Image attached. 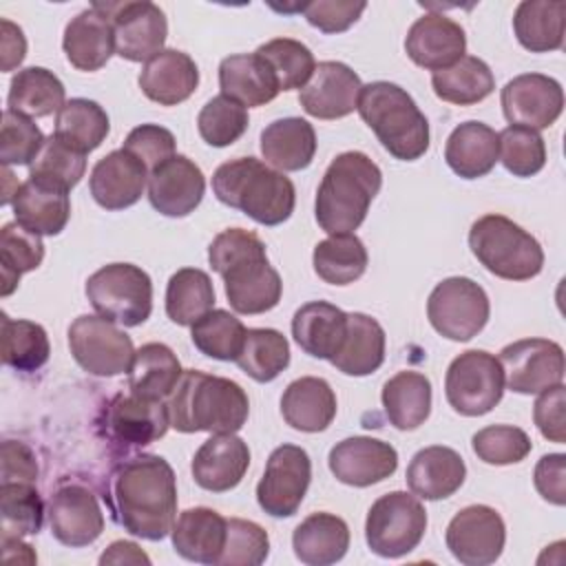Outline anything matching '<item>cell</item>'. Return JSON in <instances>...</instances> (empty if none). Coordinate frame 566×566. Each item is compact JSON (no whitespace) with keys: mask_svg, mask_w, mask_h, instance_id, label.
Segmentation results:
<instances>
[{"mask_svg":"<svg viewBox=\"0 0 566 566\" xmlns=\"http://www.w3.org/2000/svg\"><path fill=\"white\" fill-rule=\"evenodd\" d=\"M53 537L71 548L93 544L104 531V513L95 493L77 482L55 489L46 504Z\"/></svg>","mask_w":566,"mask_h":566,"instance_id":"obj_19","label":"cell"},{"mask_svg":"<svg viewBox=\"0 0 566 566\" xmlns=\"http://www.w3.org/2000/svg\"><path fill=\"white\" fill-rule=\"evenodd\" d=\"M345 332L347 312L327 301H310L301 305L292 318L294 340L314 358L332 360L343 345Z\"/></svg>","mask_w":566,"mask_h":566,"instance_id":"obj_32","label":"cell"},{"mask_svg":"<svg viewBox=\"0 0 566 566\" xmlns=\"http://www.w3.org/2000/svg\"><path fill=\"white\" fill-rule=\"evenodd\" d=\"M148 175V168L135 155L119 148L93 166L88 188L104 210H124L142 199Z\"/></svg>","mask_w":566,"mask_h":566,"instance_id":"obj_23","label":"cell"},{"mask_svg":"<svg viewBox=\"0 0 566 566\" xmlns=\"http://www.w3.org/2000/svg\"><path fill=\"white\" fill-rule=\"evenodd\" d=\"M210 268L223 279L228 303L239 314H263L279 305L283 283L252 230L228 228L208 248Z\"/></svg>","mask_w":566,"mask_h":566,"instance_id":"obj_2","label":"cell"},{"mask_svg":"<svg viewBox=\"0 0 566 566\" xmlns=\"http://www.w3.org/2000/svg\"><path fill=\"white\" fill-rule=\"evenodd\" d=\"M292 548L307 566L336 564L349 548V526L334 513H312L294 528Z\"/></svg>","mask_w":566,"mask_h":566,"instance_id":"obj_35","label":"cell"},{"mask_svg":"<svg viewBox=\"0 0 566 566\" xmlns=\"http://www.w3.org/2000/svg\"><path fill=\"white\" fill-rule=\"evenodd\" d=\"M199 84L195 60L177 49H164L148 60L139 73V88L159 106H177L186 102Z\"/></svg>","mask_w":566,"mask_h":566,"instance_id":"obj_28","label":"cell"},{"mask_svg":"<svg viewBox=\"0 0 566 566\" xmlns=\"http://www.w3.org/2000/svg\"><path fill=\"white\" fill-rule=\"evenodd\" d=\"M382 186L378 164L360 150H347L327 166L314 201V214L327 234L354 232Z\"/></svg>","mask_w":566,"mask_h":566,"instance_id":"obj_4","label":"cell"},{"mask_svg":"<svg viewBox=\"0 0 566 566\" xmlns=\"http://www.w3.org/2000/svg\"><path fill=\"white\" fill-rule=\"evenodd\" d=\"M367 9V2L358 0H314L305 2V20L323 33H343L347 31L360 13Z\"/></svg>","mask_w":566,"mask_h":566,"instance_id":"obj_59","label":"cell"},{"mask_svg":"<svg viewBox=\"0 0 566 566\" xmlns=\"http://www.w3.org/2000/svg\"><path fill=\"white\" fill-rule=\"evenodd\" d=\"M345 376H369L385 363V329L363 314H347V332L338 354L329 360Z\"/></svg>","mask_w":566,"mask_h":566,"instance_id":"obj_37","label":"cell"},{"mask_svg":"<svg viewBox=\"0 0 566 566\" xmlns=\"http://www.w3.org/2000/svg\"><path fill=\"white\" fill-rule=\"evenodd\" d=\"M66 91L60 77L44 66H27L18 71L9 84L7 104L27 117H49L60 113Z\"/></svg>","mask_w":566,"mask_h":566,"instance_id":"obj_41","label":"cell"},{"mask_svg":"<svg viewBox=\"0 0 566 566\" xmlns=\"http://www.w3.org/2000/svg\"><path fill=\"white\" fill-rule=\"evenodd\" d=\"M334 478L349 486H371L398 469V451L378 438L354 436L336 442L327 455Z\"/></svg>","mask_w":566,"mask_h":566,"instance_id":"obj_20","label":"cell"},{"mask_svg":"<svg viewBox=\"0 0 566 566\" xmlns=\"http://www.w3.org/2000/svg\"><path fill=\"white\" fill-rule=\"evenodd\" d=\"M93 310L124 327H137L153 312V281L133 263H108L86 279Z\"/></svg>","mask_w":566,"mask_h":566,"instance_id":"obj_8","label":"cell"},{"mask_svg":"<svg viewBox=\"0 0 566 566\" xmlns=\"http://www.w3.org/2000/svg\"><path fill=\"white\" fill-rule=\"evenodd\" d=\"M66 188L29 177L15 188L11 208L15 221L40 237L60 234L71 217V199Z\"/></svg>","mask_w":566,"mask_h":566,"instance_id":"obj_25","label":"cell"},{"mask_svg":"<svg viewBox=\"0 0 566 566\" xmlns=\"http://www.w3.org/2000/svg\"><path fill=\"white\" fill-rule=\"evenodd\" d=\"M184 369L175 352L164 343H146L135 349L128 367V387L133 394L148 398H168L177 387Z\"/></svg>","mask_w":566,"mask_h":566,"instance_id":"obj_40","label":"cell"},{"mask_svg":"<svg viewBox=\"0 0 566 566\" xmlns=\"http://www.w3.org/2000/svg\"><path fill=\"white\" fill-rule=\"evenodd\" d=\"M111 20L115 53L128 62H148L164 51L168 22L164 11L148 0L95 2Z\"/></svg>","mask_w":566,"mask_h":566,"instance_id":"obj_13","label":"cell"},{"mask_svg":"<svg viewBox=\"0 0 566 566\" xmlns=\"http://www.w3.org/2000/svg\"><path fill=\"white\" fill-rule=\"evenodd\" d=\"M471 447L482 462L504 467V464L522 462L531 453L533 442L526 436V431L520 427L491 424L473 433Z\"/></svg>","mask_w":566,"mask_h":566,"instance_id":"obj_55","label":"cell"},{"mask_svg":"<svg viewBox=\"0 0 566 566\" xmlns=\"http://www.w3.org/2000/svg\"><path fill=\"white\" fill-rule=\"evenodd\" d=\"M108 130L111 122L106 111L86 97L69 99L55 117V135L82 153L99 148Z\"/></svg>","mask_w":566,"mask_h":566,"instance_id":"obj_45","label":"cell"},{"mask_svg":"<svg viewBox=\"0 0 566 566\" xmlns=\"http://www.w3.org/2000/svg\"><path fill=\"white\" fill-rule=\"evenodd\" d=\"M281 416L296 431H325L336 418V394L323 378H296L281 396Z\"/></svg>","mask_w":566,"mask_h":566,"instance_id":"obj_31","label":"cell"},{"mask_svg":"<svg viewBox=\"0 0 566 566\" xmlns=\"http://www.w3.org/2000/svg\"><path fill=\"white\" fill-rule=\"evenodd\" d=\"M467 478V464L451 447L433 444L420 449L407 467V484L422 500H444L453 495Z\"/></svg>","mask_w":566,"mask_h":566,"instance_id":"obj_29","label":"cell"},{"mask_svg":"<svg viewBox=\"0 0 566 566\" xmlns=\"http://www.w3.org/2000/svg\"><path fill=\"white\" fill-rule=\"evenodd\" d=\"M250 467V449L245 440L234 433L210 436L192 458L195 482L212 493L234 489Z\"/></svg>","mask_w":566,"mask_h":566,"instance_id":"obj_26","label":"cell"},{"mask_svg":"<svg viewBox=\"0 0 566 566\" xmlns=\"http://www.w3.org/2000/svg\"><path fill=\"white\" fill-rule=\"evenodd\" d=\"M62 49L77 71H99L115 53V35L108 15L97 4L80 11L64 29Z\"/></svg>","mask_w":566,"mask_h":566,"instance_id":"obj_27","label":"cell"},{"mask_svg":"<svg viewBox=\"0 0 566 566\" xmlns=\"http://www.w3.org/2000/svg\"><path fill=\"white\" fill-rule=\"evenodd\" d=\"M504 117L511 126L533 130L548 128L564 111L562 84L544 73H522L509 80L500 95Z\"/></svg>","mask_w":566,"mask_h":566,"instance_id":"obj_17","label":"cell"},{"mask_svg":"<svg viewBox=\"0 0 566 566\" xmlns=\"http://www.w3.org/2000/svg\"><path fill=\"white\" fill-rule=\"evenodd\" d=\"M44 502L31 482L0 484V515L2 537L35 535L44 522Z\"/></svg>","mask_w":566,"mask_h":566,"instance_id":"obj_50","label":"cell"},{"mask_svg":"<svg viewBox=\"0 0 566 566\" xmlns=\"http://www.w3.org/2000/svg\"><path fill=\"white\" fill-rule=\"evenodd\" d=\"M84 170H86V153L69 146L53 133L44 139L42 150L29 166V177H38L71 190L84 177Z\"/></svg>","mask_w":566,"mask_h":566,"instance_id":"obj_53","label":"cell"},{"mask_svg":"<svg viewBox=\"0 0 566 566\" xmlns=\"http://www.w3.org/2000/svg\"><path fill=\"white\" fill-rule=\"evenodd\" d=\"M122 148L128 150L130 155H135L148 168V172L155 170L166 159H170L172 155H177L175 153V135L159 124L135 126L126 135Z\"/></svg>","mask_w":566,"mask_h":566,"instance_id":"obj_58","label":"cell"},{"mask_svg":"<svg viewBox=\"0 0 566 566\" xmlns=\"http://www.w3.org/2000/svg\"><path fill=\"white\" fill-rule=\"evenodd\" d=\"M444 542L460 564L489 566L504 551L506 526L495 509L486 504H471L451 517Z\"/></svg>","mask_w":566,"mask_h":566,"instance_id":"obj_15","label":"cell"},{"mask_svg":"<svg viewBox=\"0 0 566 566\" xmlns=\"http://www.w3.org/2000/svg\"><path fill=\"white\" fill-rule=\"evenodd\" d=\"M212 192L221 203L241 210L261 226L287 221L296 203L292 179L256 157L221 164L212 175Z\"/></svg>","mask_w":566,"mask_h":566,"instance_id":"obj_5","label":"cell"},{"mask_svg":"<svg viewBox=\"0 0 566 566\" xmlns=\"http://www.w3.org/2000/svg\"><path fill=\"white\" fill-rule=\"evenodd\" d=\"M44 259L42 237L27 230L18 221L4 223L0 230V276H2V296H9L20 276L35 270Z\"/></svg>","mask_w":566,"mask_h":566,"instance_id":"obj_47","label":"cell"},{"mask_svg":"<svg viewBox=\"0 0 566 566\" xmlns=\"http://www.w3.org/2000/svg\"><path fill=\"white\" fill-rule=\"evenodd\" d=\"M427 511L422 502L407 491L380 495L367 511L365 539L380 557H402L424 537Z\"/></svg>","mask_w":566,"mask_h":566,"instance_id":"obj_9","label":"cell"},{"mask_svg":"<svg viewBox=\"0 0 566 566\" xmlns=\"http://www.w3.org/2000/svg\"><path fill=\"white\" fill-rule=\"evenodd\" d=\"M248 124L250 119L245 106H241L223 93L208 99L197 117L201 139L214 148L234 144L248 130Z\"/></svg>","mask_w":566,"mask_h":566,"instance_id":"obj_54","label":"cell"},{"mask_svg":"<svg viewBox=\"0 0 566 566\" xmlns=\"http://www.w3.org/2000/svg\"><path fill=\"white\" fill-rule=\"evenodd\" d=\"M444 159L462 179L484 177L497 164V133L482 122H464L447 137Z\"/></svg>","mask_w":566,"mask_h":566,"instance_id":"obj_36","label":"cell"},{"mask_svg":"<svg viewBox=\"0 0 566 566\" xmlns=\"http://www.w3.org/2000/svg\"><path fill=\"white\" fill-rule=\"evenodd\" d=\"M256 53L272 69L281 91L303 88L316 69L312 51L294 38H274L261 44Z\"/></svg>","mask_w":566,"mask_h":566,"instance_id":"obj_51","label":"cell"},{"mask_svg":"<svg viewBox=\"0 0 566 566\" xmlns=\"http://www.w3.org/2000/svg\"><path fill=\"white\" fill-rule=\"evenodd\" d=\"M203 192L206 177L186 155H172L148 175V201L164 217H188Z\"/></svg>","mask_w":566,"mask_h":566,"instance_id":"obj_21","label":"cell"},{"mask_svg":"<svg viewBox=\"0 0 566 566\" xmlns=\"http://www.w3.org/2000/svg\"><path fill=\"white\" fill-rule=\"evenodd\" d=\"M360 77L343 62H318L312 77L298 93L303 111L318 119H340L356 111Z\"/></svg>","mask_w":566,"mask_h":566,"instance_id":"obj_22","label":"cell"},{"mask_svg":"<svg viewBox=\"0 0 566 566\" xmlns=\"http://www.w3.org/2000/svg\"><path fill=\"white\" fill-rule=\"evenodd\" d=\"M234 363L252 380L270 382L290 365V343L279 329L252 327Z\"/></svg>","mask_w":566,"mask_h":566,"instance_id":"obj_46","label":"cell"},{"mask_svg":"<svg viewBox=\"0 0 566 566\" xmlns=\"http://www.w3.org/2000/svg\"><path fill=\"white\" fill-rule=\"evenodd\" d=\"M473 256L495 276L528 281L544 268L539 241L504 214H484L469 230Z\"/></svg>","mask_w":566,"mask_h":566,"instance_id":"obj_7","label":"cell"},{"mask_svg":"<svg viewBox=\"0 0 566 566\" xmlns=\"http://www.w3.org/2000/svg\"><path fill=\"white\" fill-rule=\"evenodd\" d=\"M104 500L124 531L150 542L164 539L177 520L175 471L161 455H135L111 473Z\"/></svg>","mask_w":566,"mask_h":566,"instance_id":"obj_1","label":"cell"},{"mask_svg":"<svg viewBox=\"0 0 566 566\" xmlns=\"http://www.w3.org/2000/svg\"><path fill=\"white\" fill-rule=\"evenodd\" d=\"M447 402L460 416H484L504 396V371L500 360L484 349L455 356L444 376Z\"/></svg>","mask_w":566,"mask_h":566,"instance_id":"obj_11","label":"cell"},{"mask_svg":"<svg viewBox=\"0 0 566 566\" xmlns=\"http://www.w3.org/2000/svg\"><path fill=\"white\" fill-rule=\"evenodd\" d=\"M497 161L515 177H533L546 164V144L539 130L506 126L497 133Z\"/></svg>","mask_w":566,"mask_h":566,"instance_id":"obj_52","label":"cell"},{"mask_svg":"<svg viewBox=\"0 0 566 566\" xmlns=\"http://www.w3.org/2000/svg\"><path fill=\"white\" fill-rule=\"evenodd\" d=\"M219 86L223 95L248 108L263 106L281 93L272 69L256 51L223 57L219 64Z\"/></svg>","mask_w":566,"mask_h":566,"instance_id":"obj_33","label":"cell"},{"mask_svg":"<svg viewBox=\"0 0 566 566\" xmlns=\"http://www.w3.org/2000/svg\"><path fill=\"white\" fill-rule=\"evenodd\" d=\"M245 332V325L226 310H210L190 325L192 345L214 360H237Z\"/></svg>","mask_w":566,"mask_h":566,"instance_id":"obj_49","label":"cell"},{"mask_svg":"<svg viewBox=\"0 0 566 566\" xmlns=\"http://www.w3.org/2000/svg\"><path fill=\"white\" fill-rule=\"evenodd\" d=\"M170 427L181 433H237L250 413L243 387L230 378L186 369L168 396Z\"/></svg>","mask_w":566,"mask_h":566,"instance_id":"obj_3","label":"cell"},{"mask_svg":"<svg viewBox=\"0 0 566 566\" xmlns=\"http://www.w3.org/2000/svg\"><path fill=\"white\" fill-rule=\"evenodd\" d=\"M564 27L566 2L562 0H524L513 13V33L531 53L562 49Z\"/></svg>","mask_w":566,"mask_h":566,"instance_id":"obj_38","label":"cell"},{"mask_svg":"<svg viewBox=\"0 0 566 566\" xmlns=\"http://www.w3.org/2000/svg\"><path fill=\"white\" fill-rule=\"evenodd\" d=\"M69 347L84 371L104 378L128 371L135 356L130 336L99 314H82L71 323Z\"/></svg>","mask_w":566,"mask_h":566,"instance_id":"obj_12","label":"cell"},{"mask_svg":"<svg viewBox=\"0 0 566 566\" xmlns=\"http://www.w3.org/2000/svg\"><path fill=\"white\" fill-rule=\"evenodd\" d=\"M312 480V462L303 447L281 444L265 464L256 484V502L272 517H292Z\"/></svg>","mask_w":566,"mask_h":566,"instance_id":"obj_14","label":"cell"},{"mask_svg":"<svg viewBox=\"0 0 566 566\" xmlns=\"http://www.w3.org/2000/svg\"><path fill=\"white\" fill-rule=\"evenodd\" d=\"M491 314V303L482 285L467 276H449L440 281L427 301V318L431 327L449 340H471L478 336Z\"/></svg>","mask_w":566,"mask_h":566,"instance_id":"obj_10","label":"cell"},{"mask_svg":"<svg viewBox=\"0 0 566 566\" xmlns=\"http://www.w3.org/2000/svg\"><path fill=\"white\" fill-rule=\"evenodd\" d=\"M564 407H566V387L553 385L539 391L533 405V420L539 433L557 444L566 442V424H564Z\"/></svg>","mask_w":566,"mask_h":566,"instance_id":"obj_60","label":"cell"},{"mask_svg":"<svg viewBox=\"0 0 566 566\" xmlns=\"http://www.w3.org/2000/svg\"><path fill=\"white\" fill-rule=\"evenodd\" d=\"M261 155L281 172L303 170L316 155V133L307 119L283 117L261 130Z\"/></svg>","mask_w":566,"mask_h":566,"instance_id":"obj_34","label":"cell"},{"mask_svg":"<svg viewBox=\"0 0 566 566\" xmlns=\"http://www.w3.org/2000/svg\"><path fill=\"white\" fill-rule=\"evenodd\" d=\"M356 111L391 157L416 161L427 153L429 122L402 86L382 80L365 84Z\"/></svg>","mask_w":566,"mask_h":566,"instance_id":"obj_6","label":"cell"},{"mask_svg":"<svg viewBox=\"0 0 566 566\" xmlns=\"http://www.w3.org/2000/svg\"><path fill=\"white\" fill-rule=\"evenodd\" d=\"M27 55V40L18 24L2 20V71H13Z\"/></svg>","mask_w":566,"mask_h":566,"instance_id":"obj_63","label":"cell"},{"mask_svg":"<svg viewBox=\"0 0 566 566\" xmlns=\"http://www.w3.org/2000/svg\"><path fill=\"white\" fill-rule=\"evenodd\" d=\"M382 409L389 420L400 431H413L431 413V382L424 374L405 369L391 376L382 385Z\"/></svg>","mask_w":566,"mask_h":566,"instance_id":"obj_39","label":"cell"},{"mask_svg":"<svg viewBox=\"0 0 566 566\" xmlns=\"http://www.w3.org/2000/svg\"><path fill=\"white\" fill-rule=\"evenodd\" d=\"M99 564H150V557L135 542L117 539L99 555Z\"/></svg>","mask_w":566,"mask_h":566,"instance_id":"obj_64","label":"cell"},{"mask_svg":"<svg viewBox=\"0 0 566 566\" xmlns=\"http://www.w3.org/2000/svg\"><path fill=\"white\" fill-rule=\"evenodd\" d=\"M44 146L42 130L31 117L7 108L2 113L0 161L2 166H31Z\"/></svg>","mask_w":566,"mask_h":566,"instance_id":"obj_56","label":"cell"},{"mask_svg":"<svg viewBox=\"0 0 566 566\" xmlns=\"http://www.w3.org/2000/svg\"><path fill=\"white\" fill-rule=\"evenodd\" d=\"M228 520L214 509L195 506L179 513L170 531L175 553L197 564H219L226 546Z\"/></svg>","mask_w":566,"mask_h":566,"instance_id":"obj_30","label":"cell"},{"mask_svg":"<svg viewBox=\"0 0 566 566\" xmlns=\"http://www.w3.org/2000/svg\"><path fill=\"white\" fill-rule=\"evenodd\" d=\"M405 51L413 64L429 71H440L455 64L464 55L467 35L455 20L442 13H424L409 27Z\"/></svg>","mask_w":566,"mask_h":566,"instance_id":"obj_24","label":"cell"},{"mask_svg":"<svg viewBox=\"0 0 566 566\" xmlns=\"http://www.w3.org/2000/svg\"><path fill=\"white\" fill-rule=\"evenodd\" d=\"M533 482L537 493L546 502L555 506H564L566 504V455L564 453L542 455L539 462L535 464Z\"/></svg>","mask_w":566,"mask_h":566,"instance_id":"obj_61","label":"cell"},{"mask_svg":"<svg viewBox=\"0 0 566 566\" xmlns=\"http://www.w3.org/2000/svg\"><path fill=\"white\" fill-rule=\"evenodd\" d=\"M270 553V537L265 528L252 520L230 517L226 546L219 566H259Z\"/></svg>","mask_w":566,"mask_h":566,"instance_id":"obj_57","label":"cell"},{"mask_svg":"<svg viewBox=\"0 0 566 566\" xmlns=\"http://www.w3.org/2000/svg\"><path fill=\"white\" fill-rule=\"evenodd\" d=\"M504 385L515 394H539L564 380V349L548 338H522L497 356Z\"/></svg>","mask_w":566,"mask_h":566,"instance_id":"obj_16","label":"cell"},{"mask_svg":"<svg viewBox=\"0 0 566 566\" xmlns=\"http://www.w3.org/2000/svg\"><path fill=\"white\" fill-rule=\"evenodd\" d=\"M106 438L119 447H144L166 436L170 427L168 405L139 394H117L104 409Z\"/></svg>","mask_w":566,"mask_h":566,"instance_id":"obj_18","label":"cell"},{"mask_svg":"<svg viewBox=\"0 0 566 566\" xmlns=\"http://www.w3.org/2000/svg\"><path fill=\"white\" fill-rule=\"evenodd\" d=\"M51 354L49 336L40 323L2 314V363L15 371H38Z\"/></svg>","mask_w":566,"mask_h":566,"instance_id":"obj_48","label":"cell"},{"mask_svg":"<svg viewBox=\"0 0 566 566\" xmlns=\"http://www.w3.org/2000/svg\"><path fill=\"white\" fill-rule=\"evenodd\" d=\"M367 248L354 234H329L314 245L312 263L318 279L329 285H349L358 281L367 270Z\"/></svg>","mask_w":566,"mask_h":566,"instance_id":"obj_43","label":"cell"},{"mask_svg":"<svg viewBox=\"0 0 566 566\" xmlns=\"http://www.w3.org/2000/svg\"><path fill=\"white\" fill-rule=\"evenodd\" d=\"M38 462L33 451L18 440L2 442V482H31L38 480Z\"/></svg>","mask_w":566,"mask_h":566,"instance_id":"obj_62","label":"cell"},{"mask_svg":"<svg viewBox=\"0 0 566 566\" xmlns=\"http://www.w3.org/2000/svg\"><path fill=\"white\" fill-rule=\"evenodd\" d=\"M214 305L210 276L199 268L177 270L166 285V314L177 325H192Z\"/></svg>","mask_w":566,"mask_h":566,"instance_id":"obj_44","label":"cell"},{"mask_svg":"<svg viewBox=\"0 0 566 566\" xmlns=\"http://www.w3.org/2000/svg\"><path fill=\"white\" fill-rule=\"evenodd\" d=\"M431 86L442 102L471 106L493 93L495 77L484 60L475 55H462L455 64L433 71Z\"/></svg>","mask_w":566,"mask_h":566,"instance_id":"obj_42","label":"cell"}]
</instances>
